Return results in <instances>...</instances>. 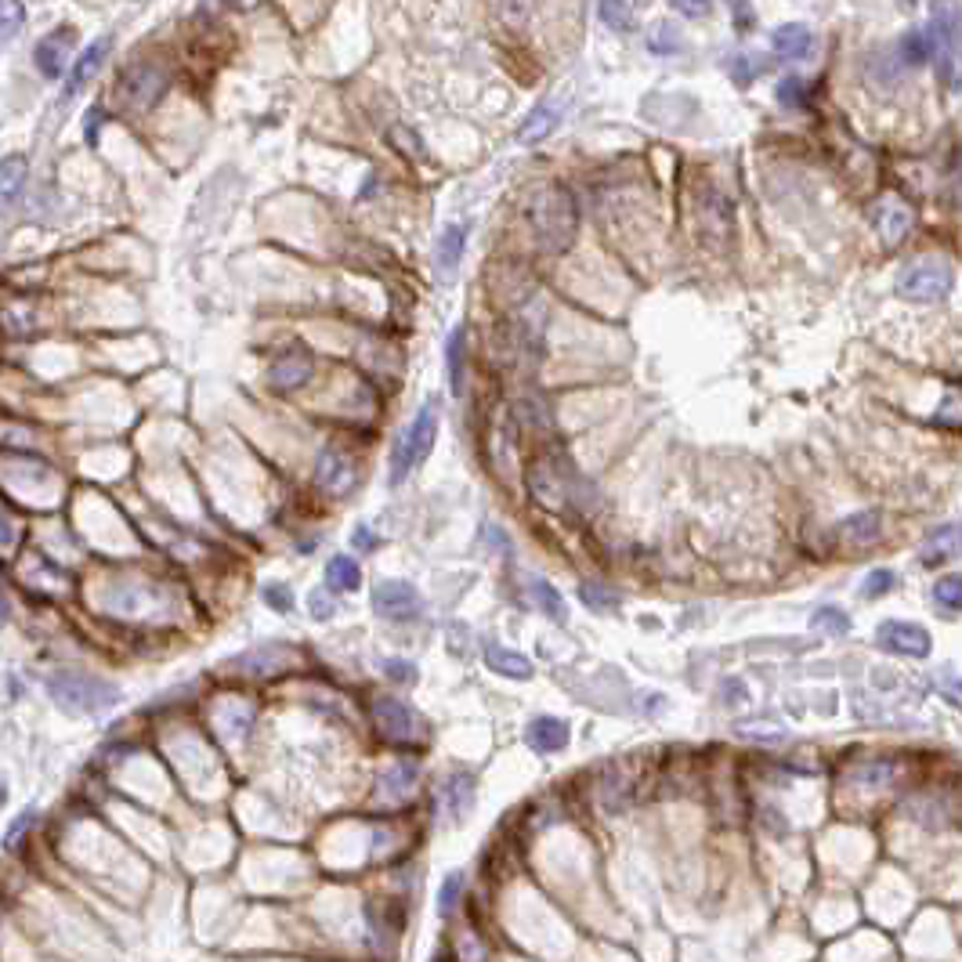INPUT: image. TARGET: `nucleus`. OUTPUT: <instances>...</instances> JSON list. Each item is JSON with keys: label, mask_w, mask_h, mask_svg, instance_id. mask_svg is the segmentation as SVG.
<instances>
[{"label": "nucleus", "mask_w": 962, "mask_h": 962, "mask_svg": "<svg viewBox=\"0 0 962 962\" xmlns=\"http://www.w3.org/2000/svg\"><path fill=\"white\" fill-rule=\"evenodd\" d=\"M261 597H265L268 604H272L275 612H293V590L286 583H265L261 586Z\"/></svg>", "instance_id": "obj_39"}, {"label": "nucleus", "mask_w": 962, "mask_h": 962, "mask_svg": "<svg viewBox=\"0 0 962 962\" xmlns=\"http://www.w3.org/2000/svg\"><path fill=\"white\" fill-rule=\"evenodd\" d=\"M167 87H170L167 69L156 66V62H142V66H131L120 76L116 102H120L127 113H149L152 105L167 95Z\"/></svg>", "instance_id": "obj_6"}, {"label": "nucleus", "mask_w": 962, "mask_h": 962, "mask_svg": "<svg viewBox=\"0 0 962 962\" xmlns=\"http://www.w3.org/2000/svg\"><path fill=\"white\" fill-rule=\"evenodd\" d=\"M778 102L789 105V109H800V105L807 102V84H803V80H796V76L782 80V84H778Z\"/></svg>", "instance_id": "obj_41"}, {"label": "nucleus", "mask_w": 962, "mask_h": 962, "mask_svg": "<svg viewBox=\"0 0 962 962\" xmlns=\"http://www.w3.org/2000/svg\"><path fill=\"white\" fill-rule=\"evenodd\" d=\"M771 44L782 58H807L814 51V33L800 22H789V26L774 29Z\"/></svg>", "instance_id": "obj_20"}, {"label": "nucleus", "mask_w": 962, "mask_h": 962, "mask_svg": "<svg viewBox=\"0 0 962 962\" xmlns=\"http://www.w3.org/2000/svg\"><path fill=\"white\" fill-rule=\"evenodd\" d=\"M529 225L536 232L539 250L547 254H565L568 246L576 243L579 214L576 203L561 185H547L529 199Z\"/></svg>", "instance_id": "obj_1"}, {"label": "nucleus", "mask_w": 962, "mask_h": 962, "mask_svg": "<svg viewBox=\"0 0 962 962\" xmlns=\"http://www.w3.org/2000/svg\"><path fill=\"white\" fill-rule=\"evenodd\" d=\"M369 604L373 612L387 623H413L424 615V597L413 583H402V579H384V583L373 586L369 594Z\"/></svg>", "instance_id": "obj_8"}, {"label": "nucleus", "mask_w": 962, "mask_h": 962, "mask_svg": "<svg viewBox=\"0 0 962 962\" xmlns=\"http://www.w3.org/2000/svg\"><path fill=\"white\" fill-rule=\"evenodd\" d=\"M912 210L901 203V199H894V196H883L876 203V210H872V225H876V232H879V239L887 246H897L901 239L912 232Z\"/></svg>", "instance_id": "obj_11"}, {"label": "nucleus", "mask_w": 962, "mask_h": 962, "mask_svg": "<svg viewBox=\"0 0 962 962\" xmlns=\"http://www.w3.org/2000/svg\"><path fill=\"white\" fill-rule=\"evenodd\" d=\"M879 648L894 651V655H912V659H926L930 655V633L915 623H901V619H887L876 633Z\"/></svg>", "instance_id": "obj_9"}, {"label": "nucleus", "mask_w": 962, "mask_h": 962, "mask_svg": "<svg viewBox=\"0 0 962 962\" xmlns=\"http://www.w3.org/2000/svg\"><path fill=\"white\" fill-rule=\"evenodd\" d=\"M760 73H767V62L756 55H735L731 58V76H735L738 84H749V80H756Z\"/></svg>", "instance_id": "obj_36"}, {"label": "nucleus", "mask_w": 962, "mask_h": 962, "mask_svg": "<svg viewBox=\"0 0 962 962\" xmlns=\"http://www.w3.org/2000/svg\"><path fill=\"white\" fill-rule=\"evenodd\" d=\"M883 532V518L876 510H861V514H850L847 521L840 525V539L850 543V547H872Z\"/></svg>", "instance_id": "obj_19"}, {"label": "nucleus", "mask_w": 962, "mask_h": 962, "mask_svg": "<svg viewBox=\"0 0 962 962\" xmlns=\"http://www.w3.org/2000/svg\"><path fill=\"white\" fill-rule=\"evenodd\" d=\"M934 597L944 608H962V576H941L934 583Z\"/></svg>", "instance_id": "obj_37"}, {"label": "nucleus", "mask_w": 962, "mask_h": 962, "mask_svg": "<svg viewBox=\"0 0 962 962\" xmlns=\"http://www.w3.org/2000/svg\"><path fill=\"white\" fill-rule=\"evenodd\" d=\"M355 481H359V467H355V460H351L348 453L322 449L319 460H315V485H319V489L340 496V492L355 489Z\"/></svg>", "instance_id": "obj_10"}, {"label": "nucleus", "mask_w": 962, "mask_h": 962, "mask_svg": "<svg viewBox=\"0 0 962 962\" xmlns=\"http://www.w3.org/2000/svg\"><path fill=\"white\" fill-rule=\"evenodd\" d=\"M48 695L58 709H66L73 717H95L120 702V691L109 680L80 670H55L48 677Z\"/></svg>", "instance_id": "obj_2"}, {"label": "nucleus", "mask_w": 962, "mask_h": 962, "mask_svg": "<svg viewBox=\"0 0 962 962\" xmlns=\"http://www.w3.org/2000/svg\"><path fill=\"white\" fill-rule=\"evenodd\" d=\"M897 51H901V62H905V66H923V62L934 58V37H930L926 29H912V33L901 37Z\"/></svg>", "instance_id": "obj_26"}, {"label": "nucleus", "mask_w": 962, "mask_h": 962, "mask_svg": "<svg viewBox=\"0 0 962 962\" xmlns=\"http://www.w3.org/2000/svg\"><path fill=\"white\" fill-rule=\"evenodd\" d=\"M485 666H489L492 673H500V677H510V680L532 677V662L525 659L521 651L503 648V644H489V648H485Z\"/></svg>", "instance_id": "obj_18"}, {"label": "nucleus", "mask_w": 962, "mask_h": 962, "mask_svg": "<svg viewBox=\"0 0 962 962\" xmlns=\"http://www.w3.org/2000/svg\"><path fill=\"white\" fill-rule=\"evenodd\" d=\"M152 597H156V590H152L149 583H138V579H131V583H116L113 590H109V612L149 615ZM156 601H160V597H156Z\"/></svg>", "instance_id": "obj_14"}, {"label": "nucleus", "mask_w": 962, "mask_h": 962, "mask_svg": "<svg viewBox=\"0 0 962 962\" xmlns=\"http://www.w3.org/2000/svg\"><path fill=\"white\" fill-rule=\"evenodd\" d=\"M416 782H420V767H416L413 760L395 764L391 771H384V778H380V796H387V800H402V796L413 793Z\"/></svg>", "instance_id": "obj_22"}, {"label": "nucleus", "mask_w": 962, "mask_h": 962, "mask_svg": "<svg viewBox=\"0 0 962 962\" xmlns=\"http://www.w3.org/2000/svg\"><path fill=\"white\" fill-rule=\"evenodd\" d=\"M463 246H467V225H453V228H445L442 239H438V268H442L445 275H449L456 265H460Z\"/></svg>", "instance_id": "obj_25"}, {"label": "nucleus", "mask_w": 962, "mask_h": 962, "mask_svg": "<svg viewBox=\"0 0 962 962\" xmlns=\"http://www.w3.org/2000/svg\"><path fill=\"white\" fill-rule=\"evenodd\" d=\"M463 355H467V330H463V326H456V330L449 333V344H445V362H449V387H453L456 395H460V387H463Z\"/></svg>", "instance_id": "obj_27"}, {"label": "nucleus", "mask_w": 962, "mask_h": 962, "mask_svg": "<svg viewBox=\"0 0 962 962\" xmlns=\"http://www.w3.org/2000/svg\"><path fill=\"white\" fill-rule=\"evenodd\" d=\"M731 15H735L738 29H753V8H746V4H735V8H731Z\"/></svg>", "instance_id": "obj_47"}, {"label": "nucleus", "mask_w": 962, "mask_h": 962, "mask_svg": "<svg viewBox=\"0 0 962 962\" xmlns=\"http://www.w3.org/2000/svg\"><path fill=\"white\" fill-rule=\"evenodd\" d=\"M811 630L829 633V637H843V633H850V615L840 612V608H832V604H825V608H818V612L811 615Z\"/></svg>", "instance_id": "obj_30"}, {"label": "nucleus", "mask_w": 962, "mask_h": 962, "mask_svg": "<svg viewBox=\"0 0 962 962\" xmlns=\"http://www.w3.org/2000/svg\"><path fill=\"white\" fill-rule=\"evenodd\" d=\"M897 586V576L890 572V568H876L872 576L865 579V586H861V594L865 597H883V594H890Z\"/></svg>", "instance_id": "obj_40"}, {"label": "nucleus", "mask_w": 962, "mask_h": 962, "mask_svg": "<svg viewBox=\"0 0 962 962\" xmlns=\"http://www.w3.org/2000/svg\"><path fill=\"white\" fill-rule=\"evenodd\" d=\"M937 684H941V695L952 702V706H962V680H955V673H937Z\"/></svg>", "instance_id": "obj_44"}, {"label": "nucleus", "mask_w": 962, "mask_h": 962, "mask_svg": "<svg viewBox=\"0 0 962 962\" xmlns=\"http://www.w3.org/2000/svg\"><path fill=\"white\" fill-rule=\"evenodd\" d=\"M109 51H113V37H98V40H91V44H87L84 55L76 58L73 73H69L66 98H69V95H76L80 87L91 84V80H95V73L105 66V58H109Z\"/></svg>", "instance_id": "obj_13"}, {"label": "nucleus", "mask_w": 962, "mask_h": 962, "mask_svg": "<svg viewBox=\"0 0 962 962\" xmlns=\"http://www.w3.org/2000/svg\"><path fill=\"white\" fill-rule=\"evenodd\" d=\"M890 774H894V764H887V760H872V764H861L858 771H854V782L858 785H887Z\"/></svg>", "instance_id": "obj_38"}, {"label": "nucleus", "mask_w": 962, "mask_h": 962, "mask_svg": "<svg viewBox=\"0 0 962 962\" xmlns=\"http://www.w3.org/2000/svg\"><path fill=\"white\" fill-rule=\"evenodd\" d=\"M308 612H312V619L326 623V619H333L337 604H333V597L326 594V590H312V597H308Z\"/></svg>", "instance_id": "obj_43"}, {"label": "nucleus", "mask_w": 962, "mask_h": 962, "mask_svg": "<svg viewBox=\"0 0 962 962\" xmlns=\"http://www.w3.org/2000/svg\"><path fill=\"white\" fill-rule=\"evenodd\" d=\"M579 601H583L590 612H612L615 604H619V597L604 583H579Z\"/></svg>", "instance_id": "obj_33"}, {"label": "nucleus", "mask_w": 962, "mask_h": 962, "mask_svg": "<svg viewBox=\"0 0 962 962\" xmlns=\"http://www.w3.org/2000/svg\"><path fill=\"white\" fill-rule=\"evenodd\" d=\"M326 583H330V590H344V594L359 590V586H362L359 561H355V557H348V554L330 557V565H326Z\"/></svg>", "instance_id": "obj_23"}, {"label": "nucleus", "mask_w": 962, "mask_h": 962, "mask_svg": "<svg viewBox=\"0 0 962 962\" xmlns=\"http://www.w3.org/2000/svg\"><path fill=\"white\" fill-rule=\"evenodd\" d=\"M384 673L387 680H395V684H416V666L409 659H387L384 662Z\"/></svg>", "instance_id": "obj_42"}, {"label": "nucleus", "mask_w": 962, "mask_h": 962, "mask_svg": "<svg viewBox=\"0 0 962 962\" xmlns=\"http://www.w3.org/2000/svg\"><path fill=\"white\" fill-rule=\"evenodd\" d=\"M369 713H373V724H377V731L387 738V742H395V746H413V742H424L427 731H424V720L416 717V709L406 706L402 698H373V706H369Z\"/></svg>", "instance_id": "obj_7"}, {"label": "nucleus", "mask_w": 962, "mask_h": 962, "mask_svg": "<svg viewBox=\"0 0 962 962\" xmlns=\"http://www.w3.org/2000/svg\"><path fill=\"white\" fill-rule=\"evenodd\" d=\"M15 547V529H11V521L4 518V550H11Z\"/></svg>", "instance_id": "obj_50"}, {"label": "nucleus", "mask_w": 962, "mask_h": 962, "mask_svg": "<svg viewBox=\"0 0 962 962\" xmlns=\"http://www.w3.org/2000/svg\"><path fill=\"white\" fill-rule=\"evenodd\" d=\"M673 8H677L680 15H688V19H702V15H709V4H673Z\"/></svg>", "instance_id": "obj_48"}, {"label": "nucleus", "mask_w": 962, "mask_h": 962, "mask_svg": "<svg viewBox=\"0 0 962 962\" xmlns=\"http://www.w3.org/2000/svg\"><path fill=\"white\" fill-rule=\"evenodd\" d=\"M529 594H532V601H536V608L543 615H550V619H557V623L565 619V601H561V594H557L547 579H532Z\"/></svg>", "instance_id": "obj_28"}, {"label": "nucleus", "mask_w": 962, "mask_h": 962, "mask_svg": "<svg viewBox=\"0 0 962 962\" xmlns=\"http://www.w3.org/2000/svg\"><path fill=\"white\" fill-rule=\"evenodd\" d=\"M442 807L449 818H467V811L474 807V778L471 774H453L442 785Z\"/></svg>", "instance_id": "obj_21"}, {"label": "nucleus", "mask_w": 962, "mask_h": 962, "mask_svg": "<svg viewBox=\"0 0 962 962\" xmlns=\"http://www.w3.org/2000/svg\"><path fill=\"white\" fill-rule=\"evenodd\" d=\"M312 373H315V362L308 359V355H286V359H279L272 366L268 380H272L275 391H297V387H304L312 380Z\"/></svg>", "instance_id": "obj_16"}, {"label": "nucleus", "mask_w": 962, "mask_h": 962, "mask_svg": "<svg viewBox=\"0 0 962 962\" xmlns=\"http://www.w3.org/2000/svg\"><path fill=\"white\" fill-rule=\"evenodd\" d=\"M651 51L655 55H677L680 48H684V40H680L677 26H670V22H662V26H655V33H651Z\"/></svg>", "instance_id": "obj_34"}, {"label": "nucleus", "mask_w": 962, "mask_h": 962, "mask_svg": "<svg viewBox=\"0 0 962 962\" xmlns=\"http://www.w3.org/2000/svg\"><path fill=\"white\" fill-rule=\"evenodd\" d=\"M955 192H959V203H962V170H959V181H955Z\"/></svg>", "instance_id": "obj_51"}, {"label": "nucleus", "mask_w": 962, "mask_h": 962, "mask_svg": "<svg viewBox=\"0 0 962 962\" xmlns=\"http://www.w3.org/2000/svg\"><path fill=\"white\" fill-rule=\"evenodd\" d=\"M926 33L934 37V66L941 84L948 91H959L962 84V8L952 4H934L930 8V26Z\"/></svg>", "instance_id": "obj_3"}, {"label": "nucleus", "mask_w": 962, "mask_h": 962, "mask_svg": "<svg viewBox=\"0 0 962 962\" xmlns=\"http://www.w3.org/2000/svg\"><path fill=\"white\" fill-rule=\"evenodd\" d=\"M557 123H561V113H557L554 105H539L536 113L518 127V142H525V145L539 142V138H547V134L557 131Z\"/></svg>", "instance_id": "obj_24"}, {"label": "nucleus", "mask_w": 962, "mask_h": 962, "mask_svg": "<svg viewBox=\"0 0 962 962\" xmlns=\"http://www.w3.org/2000/svg\"><path fill=\"white\" fill-rule=\"evenodd\" d=\"M463 890H467V876H463V872H453V876H445V883L438 887V915H442V919H449V915H453L456 908H460Z\"/></svg>", "instance_id": "obj_29"}, {"label": "nucleus", "mask_w": 962, "mask_h": 962, "mask_svg": "<svg viewBox=\"0 0 962 962\" xmlns=\"http://www.w3.org/2000/svg\"><path fill=\"white\" fill-rule=\"evenodd\" d=\"M568 738H572V731L561 717H536L525 731V742L536 753H561L568 746Z\"/></svg>", "instance_id": "obj_15"}, {"label": "nucleus", "mask_w": 962, "mask_h": 962, "mask_svg": "<svg viewBox=\"0 0 962 962\" xmlns=\"http://www.w3.org/2000/svg\"><path fill=\"white\" fill-rule=\"evenodd\" d=\"M351 543H355V547H359V550H366V554H369V550H377V536H373V532H369L366 525H359V529H355V536H351Z\"/></svg>", "instance_id": "obj_46"}, {"label": "nucleus", "mask_w": 962, "mask_h": 962, "mask_svg": "<svg viewBox=\"0 0 962 962\" xmlns=\"http://www.w3.org/2000/svg\"><path fill=\"white\" fill-rule=\"evenodd\" d=\"M597 15H601L604 26L626 33V29H633V15H637V8H633V4H601Z\"/></svg>", "instance_id": "obj_35"}, {"label": "nucleus", "mask_w": 962, "mask_h": 962, "mask_svg": "<svg viewBox=\"0 0 962 962\" xmlns=\"http://www.w3.org/2000/svg\"><path fill=\"white\" fill-rule=\"evenodd\" d=\"M434 434H438V406L427 402L420 413L413 416V424L402 431V438L395 442V453H391V485H402L409 478L416 463H424L434 449Z\"/></svg>", "instance_id": "obj_4"}, {"label": "nucleus", "mask_w": 962, "mask_h": 962, "mask_svg": "<svg viewBox=\"0 0 962 962\" xmlns=\"http://www.w3.org/2000/svg\"><path fill=\"white\" fill-rule=\"evenodd\" d=\"M73 44H76V33L69 26L58 29V33H48V37L33 48V66H37V73L48 76V80L62 76V69H66V55Z\"/></svg>", "instance_id": "obj_12"}, {"label": "nucleus", "mask_w": 962, "mask_h": 962, "mask_svg": "<svg viewBox=\"0 0 962 962\" xmlns=\"http://www.w3.org/2000/svg\"><path fill=\"white\" fill-rule=\"evenodd\" d=\"M98 120H102V109H91V113H87V142L98 138Z\"/></svg>", "instance_id": "obj_49"}, {"label": "nucleus", "mask_w": 962, "mask_h": 962, "mask_svg": "<svg viewBox=\"0 0 962 962\" xmlns=\"http://www.w3.org/2000/svg\"><path fill=\"white\" fill-rule=\"evenodd\" d=\"M22 19H26V8H19V4H4V40L15 37V29H19Z\"/></svg>", "instance_id": "obj_45"}, {"label": "nucleus", "mask_w": 962, "mask_h": 962, "mask_svg": "<svg viewBox=\"0 0 962 962\" xmlns=\"http://www.w3.org/2000/svg\"><path fill=\"white\" fill-rule=\"evenodd\" d=\"M955 286V272L941 257H919L905 272L897 275V293L912 304H934L944 301Z\"/></svg>", "instance_id": "obj_5"}, {"label": "nucleus", "mask_w": 962, "mask_h": 962, "mask_svg": "<svg viewBox=\"0 0 962 962\" xmlns=\"http://www.w3.org/2000/svg\"><path fill=\"white\" fill-rule=\"evenodd\" d=\"M290 666V648H279V644H261V648L246 651L236 659V670L257 673V677H268V673H279Z\"/></svg>", "instance_id": "obj_17"}, {"label": "nucleus", "mask_w": 962, "mask_h": 962, "mask_svg": "<svg viewBox=\"0 0 962 962\" xmlns=\"http://www.w3.org/2000/svg\"><path fill=\"white\" fill-rule=\"evenodd\" d=\"M955 543H959V532H955V529H937L934 536L926 539L923 561H926V565H937V561H944V557H952Z\"/></svg>", "instance_id": "obj_31"}, {"label": "nucleus", "mask_w": 962, "mask_h": 962, "mask_svg": "<svg viewBox=\"0 0 962 962\" xmlns=\"http://www.w3.org/2000/svg\"><path fill=\"white\" fill-rule=\"evenodd\" d=\"M26 170V156H8L4 160V174H0L4 178V207H11L19 199V185L26 181Z\"/></svg>", "instance_id": "obj_32"}]
</instances>
